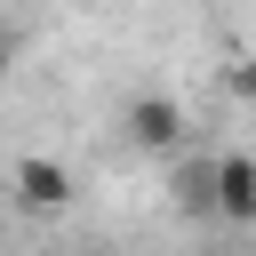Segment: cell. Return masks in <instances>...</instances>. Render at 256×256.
Returning a JSON list of instances; mask_svg holds the SVG:
<instances>
[{"instance_id":"cell-1","label":"cell","mask_w":256,"mask_h":256,"mask_svg":"<svg viewBox=\"0 0 256 256\" xmlns=\"http://www.w3.org/2000/svg\"><path fill=\"white\" fill-rule=\"evenodd\" d=\"M120 128H128L136 152H176V144H184V104L160 96V88H144V96L120 104Z\"/></svg>"},{"instance_id":"cell-3","label":"cell","mask_w":256,"mask_h":256,"mask_svg":"<svg viewBox=\"0 0 256 256\" xmlns=\"http://www.w3.org/2000/svg\"><path fill=\"white\" fill-rule=\"evenodd\" d=\"M216 216L256 224V152H216Z\"/></svg>"},{"instance_id":"cell-6","label":"cell","mask_w":256,"mask_h":256,"mask_svg":"<svg viewBox=\"0 0 256 256\" xmlns=\"http://www.w3.org/2000/svg\"><path fill=\"white\" fill-rule=\"evenodd\" d=\"M8 64H16V32L0 24V80H8Z\"/></svg>"},{"instance_id":"cell-4","label":"cell","mask_w":256,"mask_h":256,"mask_svg":"<svg viewBox=\"0 0 256 256\" xmlns=\"http://www.w3.org/2000/svg\"><path fill=\"white\" fill-rule=\"evenodd\" d=\"M176 200H184L192 216H216V160H192V168L176 176Z\"/></svg>"},{"instance_id":"cell-5","label":"cell","mask_w":256,"mask_h":256,"mask_svg":"<svg viewBox=\"0 0 256 256\" xmlns=\"http://www.w3.org/2000/svg\"><path fill=\"white\" fill-rule=\"evenodd\" d=\"M232 96H248V104H256V56H240V64H232Z\"/></svg>"},{"instance_id":"cell-2","label":"cell","mask_w":256,"mask_h":256,"mask_svg":"<svg viewBox=\"0 0 256 256\" xmlns=\"http://www.w3.org/2000/svg\"><path fill=\"white\" fill-rule=\"evenodd\" d=\"M8 192H16V208L56 216V208H72V168H64V160H48V152H24V160L8 168Z\"/></svg>"}]
</instances>
